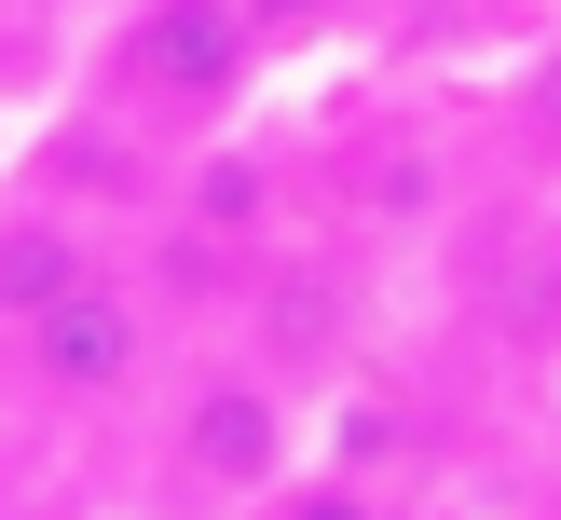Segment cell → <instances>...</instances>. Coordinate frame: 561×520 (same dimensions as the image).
<instances>
[{"mask_svg": "<svg viewBox=\"0 0 561 520\" xmlns=\"http://www.w3.org/2000/svg\"><path fill=\"white\" fill-rule=\"evenodd\" d=\"M316 452H329V397L288 383L247 328L192 343L164 370V397L137 411V493H151V520H247Z\"/></svg>", "mask_w": 561, "mask_h": 520, "instance_id": "cell-1", "label": "cell"}, {"mask_svg": "<svg viewBox=\"0 0 561 520\" xmlns=\"http://www.w3.org/2000/svg\"><path fill=\"white\" fill-rule=\"evenodd\" d=\"M124 246H137L124 219H96V206H69V192L14 178V192H0V343H14V328H42L55 301H69L82 274H110Z\"/></svg>", "mask_w": 561, "mask_h": 520, "instance_id": "cell-4", "label": "cell"}, {"mask_svg": "<svg viewBox=\"0 0 561 520\" xmlns=\"http://www.w3.org/2000/svg\"><path fill=\"white\" fill-rule=\"evenodd\" d=\"M535 520H561V479H535Z\"/></svg>", "mask_w": 561, "mask_h": 520, "instance_id": "cell-8", "label": "cell"}, {"mask_svg": "<svg viewBox=\"0 0 561 520\" xmlns=\"http://www.w3.org/2000/svg\"><path fill=\"white\" fill-rule=\"evenodd\" d=\"M69 96H96L110 124L164 137V151H219L233 124H261L274 96V55L261 27H247V0H110V27L82 42V82Z\"/></svg>", "mask_w": 561, "mask_h": 520, "instance_id": "cell-3", "label": "cell"}, {"mask_svg": "<svg viewBox=\"0 0 561 520\" xmlns=\"http://www.w3.org/2000/svg\"><path fill=\"white\" fill-rule=\"evenodd\" d=\"M179 356H192L179 288L124 246V261L82 274L42 328H14V343H0V411H14L27 438H137V411L164 397V370H179Z\"/></svg>", "mask_w": 561, "mask_h": 520, "instance_id": "cell-2", "label": "cell"}, {"mask_svg": "<svg viewBox=\"0 0 561 520\" xmlns=\"http://www.w3.org/2000/svg\"><path fill=\"white\" fill-rule=\"evenodd\" d=\"M247 520H425V493H411L398 465H370V452H343V438H329V452L301 465L288 493H261Z\"/></svg>", "mask_w": 561, "mask_h": 520, "instance_id": "cell-7", "label": "cell"}, {"mask_svg": "<svg viewBox=\"0 0 561 520\" xmlns=\"http://www.w3.org/2000/svg\"><path fill=\"white\" fill-rule=\"evenodd\" d=\"M383 14H398V0H247V27H261L274 82L343 69V55H383Z\"/></svg>", "mask_w": 561, "mask_h": 520, "instance_id": "cell-6", "label": "cell"}, {"mask_svg": "<svg viewBox=\"0 0 561 520\" xmlns=\"http://www.w3.org/2000/svg\"><path fill=\"white\" fill-rule=\"evenodd\" d=\"M493 137L535 192H561V27H535L520 55H493Z\"/></svg>", "mask_w": 561, "mask_h": 520, "instance_id": "cell-5", "label": "cell"}]
</instances>
